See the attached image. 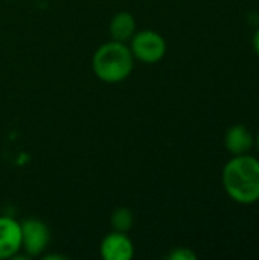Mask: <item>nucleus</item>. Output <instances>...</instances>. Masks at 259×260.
Listing matches in <instances>:
<instances>
[{
  "label": "nucleus",
  "mask_w": 259,
  "mask_h": 260,
  "mask_svg": "<svg viewBox=\"0 0 259 260\" xmlns=\"http://www.w3.org/2000/svg\"><path fill=\"white\" fill-rule=\"evenodd\" d=\"M99 253L105 260H130L134 256V245L127 233L113 230L102 239Z\"/></svg>",
  "instance_id": "39448f33"
},
{
  "label": "nucleus",
  "mask_w": 259,
  "mask_h": 260,
  "mask_svg": "<svg viewBox=\"0 0 259 260\" xmlns=\"http://www.w3.org/2000/svg\"><path fill=\"white\" fill-rule=\"evenodd\" d=\"M134 61L136 59L125 43L111 40L96 49L92 58V69L99 81L118 84L131 75Z\"/></svg>",
  "instance_id": "f03ea898"
},
{
  "label": "nucleus",
  "mask_w": 259,
  "mask_h": 260,
  "mask_svg": "<svg viewBox=\"0 0 259 260\" xmlns=\"http://www.w3.org/2000/svg\"><path fill=\"white\" fill-rule=\"evenodd\" d=\"M128 47H130L134 59L145 62V64L159 62L166 53L165 38L159 32L151 30V29L136 30V34L130 40Z\"/></svg>",
  "instance_id": "7ed1b4c3"
},
{
  "label": "nucleus",
  "mask_w": 259,
  "mask_h": 260,
  "mask_svg": "<svg viewBox=\"0 0 259 260\" xmlns=\"http://www.w3.org/2000/svg\"><path fill=\"white\" fill-rule=\"evenodd\" d=\"M21 225V250L31 257L41 256L50 244V229L46 222L37 218H29L20 222Z\"/></svg>",
  "instance_id": "20e7f679"
},
{
  "label": "nucleus",
  "mask_w": 259,
  "mask_h": 260,
  "mask_svg": "<svg viewBox=\"0 0 259 260\" xmlns=\"http://www.w3.org/2000/svg\"><path fill=\"white\" fill-rule=\"evenodd\" d=\"M136 30H137L136 18L128 11H119L118 14H114L108 26L111 40L121 41V43L130 41L131 37L136 34Z\"/></svg>",
  "instance_id": "6e6552de"
},
{
  "label": "nucleus",
  "mask_w": 259,
  "mask_h": 260,
  "mask_svg": "<svg viewBox=\"0 0 259 260\" xmlns=\"http://www.w3.org/2000/svg\"><path fill=\"white\" fill-rule=\"evenodd\" d=\"M168 259H171V260H195L197 259V254H195L192 250H189V248H183V247H180V248H176L174 251H171V253H169V256H168Z\"/></svg>",
  "instance_id": "9d476101"
},
{
  "label": "nucleus",
  "mask_w": 259,
  "mask_h": 260,
  "mask_svg": "<svg viewBox=\"0 0 259 260\" xmlns=\"http://www.w3.org/2000/svg\"><path fill=\"white\" fill-rule=\"evenodd\" d=\"M253 49H255V52L258 53L259 56V27L256 29V32H255V35H253Z\"/></svg>",
  "instance_id": "9b49d317"
},
{
  "label": "nucleus",
  "mask_w": 259,
  "mask_h": 260,
  "mask_svg": "<svg viewBox=\"0 0 259 260\" xmlns=\"http://www.w3.org/2000/svg\"><path fill=\"white\" fill-rule=\"evenodd\" d=\"M255 142H256V146H258V149H259V134H258V137H256V140H255Z\"/></svg>",
  "instance_id": "f8f14e48"
},
{
  "label": "nucleus",
  "mask_w": 259,
  "mask_h": 260,
  "mask_svg": "<svg viewBox=\"0 0 259 260\" xmlns=\"http://www.w3.org/2000/svg\"><path fill=\"white\" fill-rule=\"evenodd\" d=\"M224 145L226 149L232 155H241L249 154V151L255 145V137L244 125H234L226 131L224 136Z\"/></svg>",
  "instance_id": "0eeeda50"
},
{
  "label": "nucleus",
  "mask_w": 259,
  "mask_h": 260,
  "mask_svg": "<svg viewBox=\"0 0 259 260\" xmlns=\"http://www.w3.org/2000/svg\"><path fill=\"white\" fill-rule=\"evenodd\" d=\"M110 222H111V227H113L114 232L127 233L128 230H131V227L134 224V215H133V212L130 209L119 207L111 213Z\"/></svg>",
  "instance_id": "1a4fd4ad"
},
{
  "label": "nucleus",
  "mask_w": 259,
  "mask_h": 260,
  "mask_svg": "<svg viewBox=\"0 0 259 260\" xmlns=\"http://www.w3.org/2000/svg\"><path fill=\"white\" fill-rule=\"evenodd\" d=\"M21 250V225L9 216H0V260L15 257Z\"/></svg>",
  "instance_id": "423d86ee"
},
{
  "label": "nucleus",
  "mask_w": 259,
  "mask_h": 260,
  "mask_svg": "<svg viewBox=\"0 0 259 260\" xmlns=\"http://www.w3.org/2000/svg\"><path fill=\"white\" fill-rule=\"evenodd\" d=\"M226 193L240 204L259 201V160L250 154L234 155L221 174Z\"/></svg>",
  "instance_id": "f257e3e1"
}]
</instances>
